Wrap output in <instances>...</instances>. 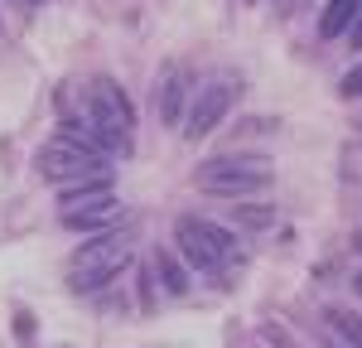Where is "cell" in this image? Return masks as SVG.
<instances>
[{
	"label": "cell",
	"instance_id": "1",
	"mask_svg": "<svg viewBox=\"0 0 362 348\" xmlns=\"http://www.w3.org/2000/svg\"><path fill=\"white\" fill-rule=\"evenodd\" d=\"M58 136L87 145L97 155H131L136 145V112L131 97L112 78H87V83L58 87Z\"/></svg>",
	"mask_w": 362,
	"mask_h": 348
},
{
	"label": "cell",
	"instance_id": "2",
	"mask_svg": "<svg viewBox=\"0 0 362 348\" xmlns=\"http://www.w3.org/2000/svg\"><path fill=\"white\" fill-rule=\"evenodd\" d=\"M34 170L44 174L49 184H58V189H73V184H112L107 160L97 150H87V145L68 141V136H54V141L39 145Z\"/></svg>",
	"mask_w": 362,
	"mask_h": 348
},
{
	"label": "cell",
	"instance_id": "3",
	"mask_svg": "<svg viewBox=\"0 0 362 348\" xmlns=\"http://www.w3.org/2000/svg\"><path fill=\"white\" fill-rule=\"evenodd\" d=\"M131 266V237L126 232H107V237H92L83 252L68 266V286L73 290H102L112 276H121Z\"/></svg>",
	"mask_w": 362,
	"mask_h": 348
},
{
	"label": "cell",
	"instance_id": "4",
	"mask_svg": "<svg viewBox=\"0 0 362 348\" xmlns=\"http://www.w3.org/2000/svg\"><path fill=\"white\" fill-rule=\"evenodd\" d=\"M271 184V160L266 155H223L198 170L203 194H256Z\"/></svg>",
	"mask_w": 362,
	"mask_h": 348
},
{
	"label": "cell",
	"instance_id": "5",
	"mask_svg": "<svg viewBox=\"0 0 362 348\" xmlns=\"http://www.w3.org/2000/svg\"><path fill=\"white\" fill-rule=\"evenodd\" d=\"M174 247H179V257L198 266V271H218L227 266V257L237 252L232 247V237H227L218 223H208V218H179L174 223Z\"/></svg>",
	"mask_w": 362,
	"mask_h": 348
},
{
	"label": "cell",
	"instance_id": "6",
	"mask_svg": "<svg viewBox=\"0 0 362 348\" xmlns=\"http://www.w3.org/2000/svg\"><path fill=\"white\" fill-rule=\"evenodd\" d=\"M227 107H232V83H208L203 92L194 97V112H189V121H184V131H189V141H203L218 121L227 116Z\"/></svg>",
	"mask_w": 362,
	"mask_h": 348
},
{
	"label": "cell",
	"instance_id": "7",
	"mask_svg": "<svg viewBox=\"0 0 362 348\" xmlns=\"http://www.w3.org/2000/svg\"><path fill=\"white\" fill-rule=\"evenodd\" d=\"M358 15H362V0H334L324 10V20H319V34L324 39H338V34H348V29L358 25Z\"/></svg>",
	"mask_w": 362,
	"mask_h": 348
},
{
	"label": "cell",
	"instance_id": "8",
	"mask_svg": "<svg viewBox=\"0 0 362 348\" xmlns=\"http://www.w3.org/2000/svg\"><path fill=\"white\" fill-rule=\"evenodd\" d=\"M116 218H121V208H116V199L107 203H92V208H78V213H63V223L68 228H116Z\"/></svg>",
	"mask_w": 362,
	"mask_h": 348
},
{
	"label": "cell",
	"instance_id": "9",
	"mask_svg": "<svg viewBox=\"0 0 362 348\" xmlns=\"http://www.w3.org/2000/svg\"><path fill=\"white\" fill-rule=\"evenodd\" d=\"M179 116H184V73H169L160 83V121L174 126Z\"/></svg>",
	"mask_w": 362,
	"mask_h": 348
},
{
	"label": "cell",
	"instance_id": "10",
	"mask_svg": "<svg viewBox=\"0 0 362 348\" xmlns=\"http://www.w3.org/2000/svg\"><path fill=\"white\" fill-rule=\"evenodd\" d=\"M324 324L338 329V339H348L353 348H362V315L343 310V305H329V310H324Z\"/></svg>",
	"mask_w": 362,
	"mask_h": 348
},
{
	"label": "cell",
	"instance_id": "11",
	"mask_svg": "<svg viewBox=\"0 0 362 348\" xmlns=\"http://www.w3.org/2000/svg\"><path fill=\"white\" fill-rule=\"evenodd\" d=\"M112 189L107 184H78V189H63V213H78V208H92V203H107Z\"/></svg>",
	"mask_w": 362,
	"mask_h": 348
},
{
	"label": "cell",
	"instance_id": "12",
	"mask_svg": "<svg viewBox=\"0 0 362 348\" xmlns=\"http://www.w3.org/2000/svg\"><path fill=\"white\" fill-rule=\"evenodd\" d=\"M271 213H276V208H266V203H237V208H232V218H237L242 228H251V232L271 228V223H276Z\"/></svg>",
	"mask_w": 362,
	"mask_h": 348
},
{
	"label": "cell",
	"instance_id": "13",
	"mask_svg": "<svg viewBox=\"0 0 362 348\" xmlns=\"http://www.w3.org/2000/svg\"><path fill=\"white\" fill-rule=\"evenodd\" d=\"M160 281H165L169 295H184L189 290V276H184V261L169 257V252H160Z\"/></svg>",
	"mask_w": 362,
	"mask_h": 348
},
{
	"label": "cell",
	"instance_id": "14",
	"mask_svg": "<svg viewBox=\"0 0 362 348\" xmlns=\"http://www.w3.org/2000/svg\"><path fill=\"white\" fill-rule=\"evenodd\" d=\"M15 324H20V339H25V344H34V319H29V315H15Z\"/></svg>",
	"mask_w": 362,
	"mask_h": 348
},
{
	"label": "cell",
	"instance_id": "15",
	"mask_svg": "<svg viewBox=\"0 0 362 348\" xmlns=\"http://www.w3.org/2000/svg\"><path fill=\"white\" fill-rule=\"evenodd\" d=\"M343 92H348V97H358V92H362V68H358V73H348V78H343Z\"/></svg>",
	"mask_w": 362,
	"mask_h": 348
},
{
	"label": "cell",
	"instance_id": "16",
	"mask_svg": "<svg viewBox=\"0 0 362 348\" xmlns=\"http://www.w3.org/2000/svg\"><path fill=\"white\" fill-rule=\"evenodd\" d=\"M348 39H353V49H362V15H358V25L348 29Z\"/></svg>",
	"mask_w": 362,
	"mask_h": 348
}]
</instances>
